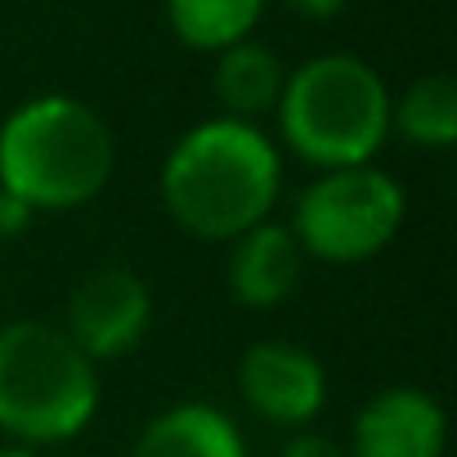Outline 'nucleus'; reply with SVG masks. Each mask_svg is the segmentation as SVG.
Listing matches in <instances>:
<instances>
[{
  "label": "nucleus",
  "mask_w": 457,
  "mask_h": 457,
  "mask_svg": "<svg viewBox=\"0 0 457 457\" xmlns=\"http://www.w3.org/2000/svg\"><path fill=\"white\" fill-rule=\"evenodd\" d=\"M278 153L247 121H206L188 130L162 170L170 215L197 238H243L265 224L278 197Z\"/></svg>",
  "instance_id": "1"
},
{
  "label": "nucleus",
  "mask_w": 457,
  "mask_h": 457,
  "mask_svg": "<svg viewBox=\"0 0 457 457\" xmlns=\"http://www.w3.org/2000/svg\"><path fill=\"white\" fill-rule=\"evenodd\" d=\"M112 175V135L95 108L46 95L0 126V188L32 211H68L90 202Z\"/></svg>",
  "instance_id": "2"
},
{
  "label": "nucleus",
  "mask_w": 457,
  "mask_h": 457,
  "mask_svg": "<svg viewBox=\"0 0 457 457\" xmlns=\"http://www.w3.org/2000/svg\"><path fill=\"white\" fill-rule=\"evenodd\" d=\"M390 108L386 81L350 54L305 63L296 77H287L278 99L287 144L328 170L368 166L390 130Z\"/></svg>",
  "instance_id": "3"
},
{
  "label": "nucleus",
  "mask_w": 457,
  "mask_h": 457,
  "mask_svg": "<svg viewBox=\"0 0 457 457\" xmlns=\"http://www.w3.org/2000/svg\"><path fill=\"white\" fill-rule=\"evenodd\" d=\"M99 403L95 363L50 323L0 328V426L54 444L77 435Z\"/></svg>",
  "instance_id": "4"
},
{
  "label": "nucleus",
  "mask_w": 457,
  "mask_h": 457,
  "mask_svg": "<svg viewBox=\"0 0 457 457\" xmlns=\"http://www.w3.org/2000/svg\"><path fill=\"white\" fill-rule=\"evenodd\" d=\"M403 220V193L386 170L372 166H345L328 170L319 184L305 188L296 206V243L301 252L332 261V265H354L377 256Z\"/></svg>",
  "instance_id": "5"
},
{
  "label": "nucleus",
  "mask_w": 457,
  "mask_h": 457,
  "mask_svg": "<svg viewBox=\"0 0 457 457\" xmlns=\"http://www.w3.org/2000/svg\"><path fill=\"white\" fill-rule=\"evenodd\" d=\"M153 301L148 287L130 270H95L77 283L68 301V341L95 363V359H117L126 354L144 328H148Z\"/></svg>",
  "instance_id": "6"
},
{
  "label": "nucleus",
  "mask_w": 457,
  "mask_h": 457,
  "mask_svg": "<svg viewBox=\"0 0 457 457\" xmlns=\"http://www.w3.org/2000/svg\"><path fill=\"white\" fill-rule=\"evenodd\" d=\"M238 377H243L247 403L274 426H305L328 399V381H323L319 359L301 345H287V341L252 345L243 354Z\"/></svg>",
  "instance_id": "7"
},
{
  "label": "nucleus",
  "mask_w": 457,
  "mask_h": 457,
  "mask_svg": "<svg viewBox=\"0 0 457 457\" xmlns=\"http://www.w3.org/2000/svg\"><path fill=\"white\" fill-rule=\"evenodd\" d=\"M444 412L421 390H381L354 421V457H439Z\"/></svg>",
  "instance_id": "8"
},
{
  "label": "nucleus",
  "mask_w": 457,
  "mask_h": 457,
  "mask_svg": "<svg viewBox=\"0 0 457 457\" xmlns=\"http://www.w3.org/2000/svg\"><path fill=\"white\" fill-rule=\"evenodd\" d=\"M301 265H305V252L292 228L256 224L238 238L234 256H228V292L252 310H270L296 292Z\"/></svg>",
  "instance_id": "9"
},
{
  "label": "nucleus",
  "mask_w": 457,
  "mask_h": 457,
  "mask_svg": "<svg viewBox=\"0 0 457 457\" xmlns=\"http://www.w3.org/2000/svg\"><path fill=\"white\" fill-rule=\"evenodd\" d=\"M135 457H247V448L238 426L220 408L179 403L144 426Z\"/></svg>",
  "instance_id": "10"
},
{
  "label": "nucleus",
  "mask_w": 457,
  "mask_h": 457,
  "mask_svg": "<svg viewBox=\"0 0 457 457\" xmlns=\"http://www.w3.org/2000/svg\"><path fill=\"white\" fill-rule=\"evenodd\" d=\"M283 86H287V77H283L278 54L265 50V46H252V41L228 46L220 68H215V95L228 112H234V121L270 112L283 99Z\"/></svg>",
  "instance_id": "11"
},
{
  "label": "nucleus",
  "mask_w": 457,
  "mask_h": 457,
  "mask_svg": "<svg viewBox=\"0 0 457 457\" xmlns=\"http://www.w3.org/2000/svg\"><path fill=\"white\" fill-rule=\"evenodd\" d=\"M265 0H166L170 28L193 50H228L247 41Z\"/></svg>",
  "instance_id": "12"
},
{
  "label": "nucleus",
  "mask_w": 457,
  "mask_h": 457,
  "mask_svg": "<svg viewBox=\"0 0 457 457\" xmlns=\"http://www.w3.org/2000/svg\"><path fill=\"white\" fill-rule=\"evenodd\" d=\"M390 126H399L412 144L448 148L457 139V86L448 77L412 81L399 108H390Z\"/></svg>",
  "instance_id": "13"
},
{
  "label": "nucleus",
  "mask_w": 457,
  "mask_h": 457,
  "mask_svg": "<svg viewBox=\"0 0 457 457\" xmlns=\"http://www.w3.org/2000/svg\"><path fill=\"white\" fill-rule=\"evenodd\" d=\"M28 224H32V206L19 193L0 188V238H19Z\"/></svg>",
  "instance_id": "14"
},
{
  "label": "nucleus",
  "mask_w": 457,
  "mask_h": 457,
  "mask_svg": "<svg viewBox=\"0 0 457 457\" xmlns=\"http://www.w3.org/2000/svg\"><path fill=\"white\" fill-rule=\"evenodd\" d=\"M283 457H341V448H337L332 439H323V435L301 430V435H292V439L283 444Z\"/></svg>",
  "instance_id": "15"
},
{
  "label": "nucleus",
  "mask_w": 457,
  "mask_h": 457,
  "mask_svg": "<svg viewBox=\"0 0 457 457\" xmlns=\"http://www.w3.org/2000/svg\"><path fill=\"white\" fill-rule=\"evenodd\" d=\"M292 5H296L301 14H310V19H332V14L345 10V0H292Z\"/></svg>",
  "instance_id": "16"
},
{
  "label": "nucleus",
  "mask_w": 457,
  "mask_h": 457,
  "mask_svg": "<svg viewBox=\"0 0 457 457\" xmlns=\"http://www.w3.org/2000/svg\"><path fill=\"white\" fill-rule=\"evenodd\" d=\"M0 457H32V453H23V448H5V453H0Z\"/></svg>",
  "instance_id": "17"
}]
</instances>
